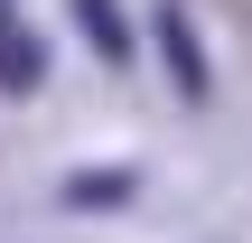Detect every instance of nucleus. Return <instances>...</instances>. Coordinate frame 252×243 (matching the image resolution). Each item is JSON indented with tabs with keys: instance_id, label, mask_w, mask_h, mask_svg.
Listing matches in <instances>:
<instances>
[{
	"instance_id": "obj_2",
	"label": "nucleus",
	"mask_w": 252,
	"mask_h": 243,
	"mask_svg": "<svg viewBox=\"0 0 252 243\" xmlns=\"http://www.w3.org/2000/svg\"><path fill=\"white\" fill-rule=\"evenodd\" d=\"M37 75H47V47H37V28L0 0V94H28Z\"/></svg>"
},
{
	"instance_id": "obj_1",
	"label": "nucleus",
	"mask_w": 252,
	"mask_h": 243,
	"mask_svg": "<svg viewBox=\"0 0 252 243\" xmlns=\"http://www.w3.org/2000/svg\"><path fill=\"white\" fill-rule=\"evenodd\" d=\"M150 37H159V66H168L178 103H215V66H206V47H196V19H187L178 0H159V9H150Z\"/></svg>"
},
{
	"instance_id": "obj_3",
	"label": "nucleus",
	"mask_w": 252,
	"mask_h": 243,
	"mask_svg": "<svg viewBox=\"0 0 252 243\" xmlns=\"http://www.w3.org/2000/svg\"><path fill=\"white\" fill-rule=\"evenodd\" d=\"M56 197L84 206V215H103V206H131V197H140V169H75Z\"/></svg>"
},
{
	"instance_id": "obj_4",
	"label": "nucleus",
	"mask_w": 252,
	"mask_h": 243,
	"mask_svg": "<svg viewBox=\"0 0 252 243\" xmlns=\"http://www.w3.org/2000/svg\"><path fill=\"white\" fill-rule=\"evenodd\" d=\"M75 19H84V37H94L103 66H131V56H140V28H131L112 0H75Z\"/></svg>"
}]
</instances>
